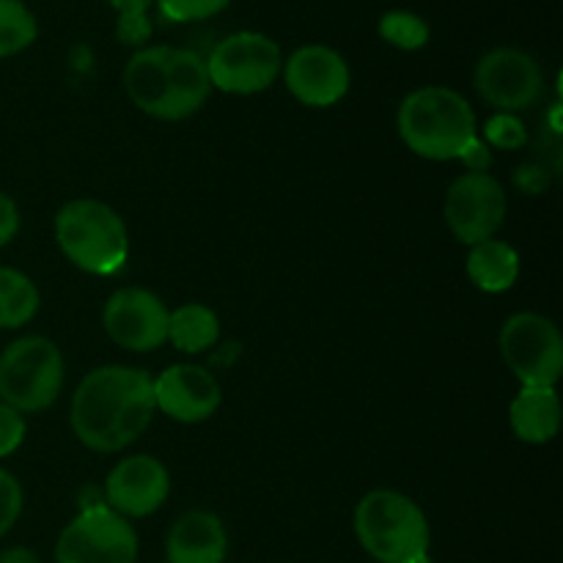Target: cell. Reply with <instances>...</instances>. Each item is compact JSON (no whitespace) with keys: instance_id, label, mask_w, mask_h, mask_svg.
Wrapping results in <instances>:
<instances>
[{"instance_id":"cell-5","label":"cell","mask_w":563,"mask_h":563,"mask_svg":"<svg viewBox=\"0 0 563 563\" xmlns=\"http://www.w3.org/2000/svg\"><path fill=\"white\" fill-rule=\"evenodd\" d=\"M60 253L88 275L119 273L130 256V234L115 209L97 198H75L55 218Z\"/></svg>"},{"instance_id":"cell-14","label":"cell","mask_w":563,"mask_h":563,"mask_svg":"<svg viewBox=\"0 0 563 563\" xmlns=\"http://www.w3.org/2000/svg\"><path fill=\"white\" fill-rule=\"evenodd\" d=\"M170 493L168 467L148 454L121 460L104 482V504L126 520L148 517L165 504Z\"/></svg>"},{"instance_id":"cell-7","label":"cell","mask_w":563,"mask_h":563,"mask_svg":"<svg viewBox=\"0 0 563 563\" xmlns=\"http://www.w3.org/2000/svg\"><path fill=\"white\" fill-rule=\"evenodd\" d=\"M500 355L522 388H555L563 372L561 330L542 313H515L500 328Z\"/></svg>"},{"instance_id":"cell-3","label":"cell","mask_w":563,"mask_h":563,"mask_svg":"<svg viewBox=\"0 0 563 563\" xmlns=\"http://www.w3.org/2000/svg\"><path fill=\"white\" fill-rule=\"evenodd\" d=\"M396 126L412 154L434 163L460 159L476 141V113L454 88L423 86L399 104Z\"/></svg>"},{"instance_id":"cell-9","label":"cell","mask_w":563,"mask_h":563,"mask_svg":"<svg viewBox=\"0 0 563 563\" xmlns=\"http://www.w3.org/2000/svg\"><path fill=\"white\" fill-rule=\"evenodd\" d=\"M135 528L108 504L82 506L55 544V563H135Z\"/></svg>"},{"instance_id":"cell-23","label":"cell","mask_w":563,"mask_h":563,"mask_svg":"<svg viewBox=\"0 0 563 563\" xmlns=\"http://www.w3.org/2000/svg\"><path fill=\"white\" fill-rule=\"evenodd\" d=\"M159 11L170 22H201L229 9L231 0H157Z\"/></svg>"},{"instance_id":"cell-25","label":"cell","mask_w":563,"mask_h":563,"mask_svg":"<svg viewBox=\"0 0 563 563\" xmlns=\"http://www.w3.org/2000/svg\"><path fill=\"white\" fill-rule=\"evenodd\" d=\"M22 504H25V498H22L20 482L0 467V537H5L20 520Z\"/></svg>"},{"instance_id":"cell-28","label":"cell","mask_w":563,"mask_h":563,"mask_svg":"<svg viewBox=\"0 0 563 563\" xmlns=\"http://www.w3.org/2000/svg\"><path fill=\"white\" fill-rule=\"evenodd\" d=\"M20 231V209L5 192H0V247L9 245Z\"/></svg>"},{"instance_id":"cell-4","label":"cell","mask_w":563,"mask_h":563,"mask_svg":"<svg viewBox=\"0 0 563 563\" xmlns=\"http://www.w3.org/2000/svg\"><path fill=\"white\" fill-rule=\"evenodd\" d=\"M355 537L379 563H432L427 515L396 489H374L357 504Z\"/></svg>"},{"instance_id":"cell-13","label":"cell","mask_w":563,"mask_h":563,"mask_svg":"<svg viewBox=\"0 0 563 563\" xmlns=\"http://www.w3.org/2000/svg\"><path fill=\"white\" fill-rule=\"evenodd\" d=\"M286 88L308 108H330L350 91V64L328 44H306L284 60Z\"/></svg>"},{"instance_id":"cell-10","label":"cell","mask_w":563,"mask_h":563,"mask_svg":"<svg viewBox=\"0 0 563 563\" xmlns=\"http://www.w3.org/2000/svg\"><path fill=\"white\" fill-rule=\"evenodd\" d=\"M478 97L500 113H517L539 102L544 91L542 66L533 55L517 47H495L476 64L473 71Z\"/></svg>"},{"instance_id":"cell-15","label":"cell","mask_w":563,"mask_h":563,"mask_svg":"<svg viewBox=\"0 0 563 563\" xmlns=\"http://www.w3.org/2000/svg\"><path fill=\"white\" fill-rule=\"evenodd\" d=\"M223 394L212 372L176 363L154 379V405L179 423H201L218 412Z\"/></svg>"},{"instance_id":"cell-17","label":"cell","mask_w":563,"mask_h":563,"mask_svg":"<svg viewBox=\"0 0 563 563\" xmlns=\"http://www.w3.org/2000/svg\"><path fill=\"white\" fill-rule=\"evenodd\" d=\"M509 423L522 443H550L561 429V399L555 388H522L509 407Z\"/></svg>"},{"instance_id":"cell-2","label":"cell","mask_w":563,"mask_h":563,"mask_svg":"<svg viewBox=\"0 0 563 563\" xmlns=\"http://www.w3.org/2000/svg\"><path fill=\"white\" fill-rule=\"evenodd\" d=\"M124 91L152 119L181 121L212 93L207 60L185 47H143L126 60Z\"/></svg>"},{"instance_id":"cell-26","label":"cell","mask_w":563,"mask_h":563,"mask_svg":"<svg viewBox=\"0 0 563 563\" xmlns=\"http://www.w3.org/2000/svg\"><path fill=\"white\" fill-rule=\"evenodd\" d=\"M25 432L27 427L22 412L0 401V460L20 449L22 440H25Z\"/></svg>"},{"instance_id":"cell-6","label":"cell","mask_w":563,"mask_h":563,"mask_svg":"<svg viewBox=\"0 0 563 563\" xmlns=\"http://www.w3.org/2000/svg\"><path fill=\"white\" fill-rule=\"evenodd\" d=\"M66 366L58 346L44 335L11 341L0 355V401L20 412H42L64 388Z\"/></svg>"},{"instance_id":"cell-22","label":"cell","mask_w":563,"mask_h":563,"mask_svg":"<svg viewBox=\"0 0 563 563\" xmlns=\"http://www.w3.org/2000/svg\"><path fill=\"white\" fill-rule=\"evenodd\" d=\"M377 31H379V36L390 44V47L405 49V53L427 47V42H429L427 20L418 14H412V11H405V9L388 11V14L379 16Z\"/></svg>"},{"instance_id":"cell-8","label":"cell","mask_w":563,"mask_h":563,"mask_svg":"<svg viewBox=\"0 0 563 563\" xmlns=\"http://www.w3.org/2000/svg\"><path fill=\"white\" fill-rule=\"evenodd\" d=\"M203 60L212 88L240 97L267 91L284 69V53L278 42L256 31L231 33L214 44L212 55Z\"/></svg>"},{"instance_id":"cell-16","label":"cell","mask_w":563,"mask_h":563,"mask_svg":"<svg viewBox=\"0 0 563 563\" xmlns=\"http://www.w3.org/2000/svg\"><path fill=\"white\" fill-rule=\"evenodd\" d=\"M168 563H223L229 555V533L218 515L190 509L179 515L165 539Z\"/></svg>"},{"instance_id":"cell-30","label":"cell","mask_w":563,"mask_h":563,"mask_svg":"<svg viewBox=\"0 0 563 563\" xmlns=\"http://www.w3.org/2000/svg\"><path fill=\"white\" fill-rule=\"evenodd\" d=\"M119 14H146L154 0H108Z\"/></svg>"},{"instance_id":"cell-18","label":"cell","mask_w":563,"mask_h":563,"mask_svg":"<svg viewBox=\"0 0 563 563\" xmlns=\"http://www.w3.org/2000/svg\"><path fill=\"white\" fill-rule=\"evenodd\" d=\"M467 278L487 295L509 291L520 278V253L500 240H484L467 253Z\"/></svg>"},{"instance_id":"cell-11","label":"cell","mask_w":563,"mask_h":563,"mask_svg":"<svg viewBox=\"0 0 563 563\" xmlns=\"http://www.w3.org/2000/svg\"><path fill=\"white\" fill-rule=\"evenodd\" d=\"M506 220V192L495 176L467 170L445 192V223L467 247L495 240Z\"/></svg>"},{"instance_id":"cell-1","label":"cell","mask_w":563,"mask_h":563,"mask_svg":"<svg viewBox=\"0 0 563 563\" xmlns=\"http://www.w3.org/2000/svg\"><path fill=\"white\" fill-rule=\"evenodd\" d=\"M154 412V377L143 368L102 366L77 385L69 421L86 449L115 454L146 432Z\"/></svg>"},{"instance_id":"cell-27","label":"cell","mask_w":563,"mask_h":563,"mask_svg":"<svg viewBox=\"0 0 563 563\" xmlns=\"http://www.w3.org/2000/svg\"><path fill=\"white\" fill-rule=\"evenodd\" d=\"M115 36H119L121 44L141 47V44L152 36V20H148V14H119Z\"/></svg>"},{"instance_id":"cell-31","label":"cell","mask_w":563,"mask_h":563,"mask_svg":"<svg viewBox=\"0 0 563 563\" xmlns=\"http://www.w3.org/2000/svg\"><path fill=\"white\" fill-rule=\"evenodd\" d=\"M0 563H42L27 548H9L0 553Z\"/></svg>"},{"instance_id":"cell-19","label":"cell","mask_w":563,"mask_h":563,"mask_svg":"<svg viewBox=\"0 0 563 563\" xmlns=\"http://www.w3.org/2000/svg\"><path fill=\"white\" fill-rule=\"evenodd\" d=\"M220 339V319L212 308L201 302H187L168 313V341L179 352L201 355L212 350Z\"/></svg>"},{"instance_id":"cell-20","label":"cell","mask_w":563,"mask_h":563,"mask_svg":"<svg viewBox=\"0 0 563 563\" xmlns=\"http://www.w3.org/2000/svg\"><path fill=\"white\" fill-rule=\"evenodd\" d=\"M42 297L36 284L14 267H0V330H14L36 317Z\"/></svg>"},{"instance_id":"cell-29","label":"cell","mask_w":563,"mask_h":563,"mask_svg":"<svg viewBox=\"0 0 563 563\" xmlns=\"http://www.w3.org/2000/svg\"><path fill=\"white\" fill-rule=\"evenodd\" d=\"M462 163H467V168L471 170H478V174H487V165H489V148L487 143H482L476 137V141L471 143V146L462 152Z\"/></svg>"},{"instance_id":"cell-24","label":"cell","mask_w":563,"mask_h":563,"mask_svg":"<svg viewBox=\"0 0 563 563\" xmlns=\"http://www.w3.org/2000/svg\"><path fill=\"white\" fill-rule=\"evenodd\" d=\"M487 141L493 143L495 148H504V152H515V148L526 146L528 132L522 126V121L517 119L515 113H498L489 119L487 130H484Z\"/></svg>"},{"instance_id":"cell-21","label":"cell","mask_w":563,"mask_h":563,"mask_svg":"<svg viewBox=\"0 0 563 563\" xmlns=\"http://www.w3.org/2000/svg\"><path fill=\"white\" fill-rule=\"evenodd\" d=\"M38 36V22L22 0H0V58L22 53Z\"/></svg>"},{"instance_id":"cell-12","label":"cell","mask_w":563,"mask_h":563,"mask_svg":"<svg viewBox=\"0 0 563 563\" xmlns=\"http://www.w3.org/2000/svg\"><path fill=\"white\" fill-rule=\"evenodd\" d=\"M168 308L154 291L126 286L104 302L102 324L110 339L130 352H152L168 341Z\"/></svg>"}]
</instances>
